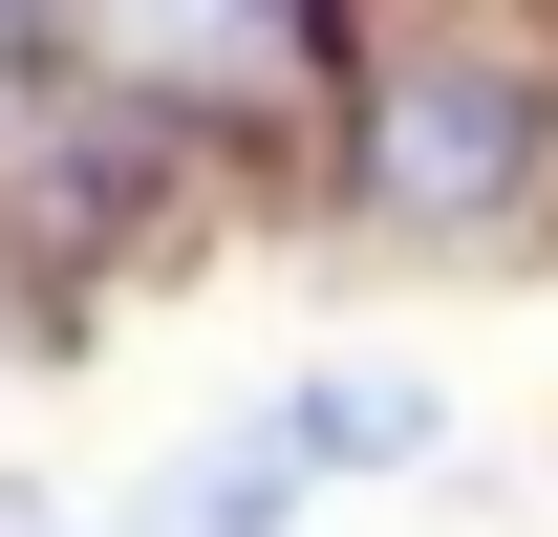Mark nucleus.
<instances>
[{
  "label": "nucleus",
  "mask_w": 558,
  "mask_h": 537,
  "mask_svg": "<svg viewBox=\"0 0 558 537\" xmlns=\"http://www.w3.org/2000/svg\"><path fill=\"white\" fill-rule=\"evenodd\" d=\"M86 65L150 108H279L301 86V0H86Z\"/></svg>",
  "instance_id": "f03ea898"
},
{
  "label": "nucleus",
  "mask_w": 558,
  "mask_h": 537,
  "mask_svg": "<svg viewBox=\"0 0 558 537\" xmlns=\"http://www.w3.org/2000/svg\"><path fill=\"white\" fill-rule=\"evenodd\" d=\"M537 65L515 44H409L387 65V108H365V194L387 215H515L537 194Z\"/></svg>",
  "instance_id": "f257e3e1"
},
{
  "label": "nucleus",
  "mask_w": 558,
  "mask_h": 537,
  "mask_svg": "<svg viewBox=\"0 0 558 537\" xmlns=\"http://www.w3.org/2000/svg\"><path fill=\"white\" fill-rule=\"evenodd\" d=\"M279 430H301V473H323V452H429V387H387V366H323Z\"/></svg>",
  "instance_id": "20e7f679"
},
{
  "label": "nucleus",
  "mask_w": 558,
  "mask_h": 537,
  "mask_svg": "<svg viewBox=\"0 0 558 537\" xmlns=\"http://www.w3.org/2000/svg\"><path fill=\"white\" fill-rule=\"evenodd\" d=\"M0 537H22V494H0Z\"/></svg>",
  "instance_id": "39448f33"
},
{
  "label": "nucleus",
  "mask_w": 558,
  "mask_h": 537,
  "mask_svg": "<svg viewBox=\"0 0 558 537\" xmlns=\"http://www.w3.org/2000/svg\"><path fill=\"white\" fill-rule=\"evenodd\" d=\"M279 494H301V430L258 408V430H194V452L150 473V494H130L108 537H279Z\"/></svg>",
  "instance_id": "7ed1b4c3"
}]
</instances>
